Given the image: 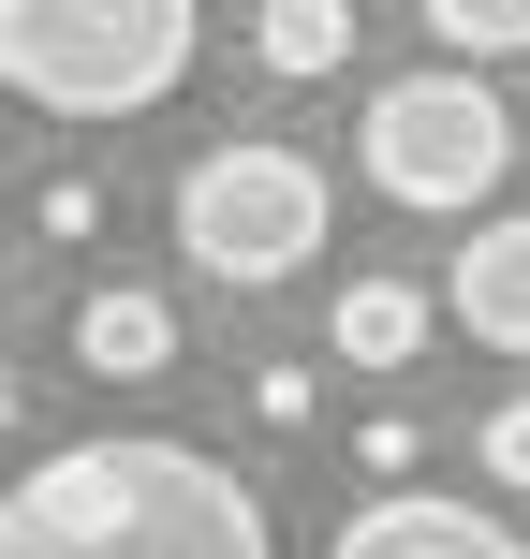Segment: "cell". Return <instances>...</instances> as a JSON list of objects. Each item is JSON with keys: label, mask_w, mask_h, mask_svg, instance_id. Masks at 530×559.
Instances as JSON below:
<instances>
[{"label": "cell", "mask_w": 530, "mask_h": 559, "mask_svg": "<svg viewBox=\"0 0 530 559\" xmlns=\"http://www.w3.org/2000/svg\"><path fill=\"white\" fill-rule=\"evenodd\" d=\"M0 559H280V545H266V501L207 442L104 427L0 486Z\"/></svg>", "instance_id": "1"}, {"label": "cell", "mask_w": 530, "mask_h": 559, "mask_svg": "<svg viewBox=\"0 0 530 559\" xmlns=\"http://www.w3.org/2000/svg\"><path fill=\"white\" fill-rule=\"evenodd\" d=\"M192 0H0V88L45 118H133L192 74Z\"/></svg>", "instance_id": "2"}, {"label": "cell", "mask_w": 530, "mask_h": 559, "mask_svg": "<svg viewBox=\"0 0 530 559\" xmlns=\"http://www.w3.org/2000/svg\"><path fill=\"white\" fill-rule=\"evenodd\" d=\"M325 222H339L325 163H309V147H280V133H222L192 177H177V265H207L222 295L295 280L309 251H325Z\"/></svg>", "instance_id": "3"}, {"label": "cell", "mask_w": 530, "mask_h": 559, "mask_svg": "<svg viewBox=\"0 0 530 559\" xmlns=\"http://www.w3.org/2000/svg\"><path fill=\"white\" fill-rule=\"evenodd\" d=\"M354 163H368V192H384V206L472 222V206L502 192V163H516V118H502V88H486V74H398V88H368Z\"/></svg>", "instance_id": "4"}, {"label": "cell", "mask_w": 530, "mask_h": 559, "mask_svg": "<svg viewBox=\"0 0 530 559\" xmlns=\"http://www.w3.org/2000/svg\"><path fill=\"white\" fill-rule=\"evenodd\" d=\"M325 559H530L486 501H443V486H384V501H354L339 515V545Z\"/></svg>", "instance_id": "5"}, {"label": "cell", "mask_w": 530, "mask_h": 559, "mask_svg": "<svg viewBox=\"0 0 530 559\" xmlns=\"http://www.w3.org/2000/svg\"><path fill=\"white\" fill-rule=\"evenodd\" d=\"M443 324H472L486 354H530V206L472 222V251L443 265Z\"/></svg>", "instance_id": "6"}, {"label": "cell", "mask_w": 530, "mask_h": 559, "mask_svg": "<svg viewBox=\"0 0 530 559\" xmlns=\"http://www.w3.org/2000/svg\"><path fill=\"white\" fill-rule=\"evenodd\" d=\"M427 324H443V295H413V280H384V265H354V280H339V309H325L339 368H413Z\"/></svg>", "instance_id": "7"}, {"label": "cell", "mask_w": 530, "mask_h": 559, "mask_svg": "<svg viewBox=\"0 0 530 559\" xmlns=\"http://www.w3.org/2000/svg\"><path fill=\"white\" fill-rule=\"evenodd\" d=\"M74 354L104 368V383H163V368H177V309L133 295V280H104V295L74 309Z\"/></svg>", "instance_id": "8"}, {"label": "cell", "mask_w": 530, "mask_h": 559, "mask_svg": "<svg viewBox=\"0 0 530 559\" xmlns=\"http://www.w3.org/2000/svg\"><path fill=\"white\" fill-rule=\"evenodd\" d=\"M251 59H266V74H339V59H354V15H339V0H266Z\"/></svg>", "instance_id": "9"}, {"label": "cell", "mask_w": 530, "mask_h": 559, "mask_svg": "<svg viewBox=\"0 0 530 559\" xmlns=\"http://www.w3.org/2000/svg\"><path fill=\"white\" fill-rule=\"evenodd\" d=\"M443 29V74H486V59H530V0H427Z\"/></svg>", "instance_id": "10"}, {"label": "cell", "mask_w": 530, "mask_h": 559, "mask_svg": "<svg viewBox=\"0 0 530 559\" xmlns=\"http://www.w3.org/2000/svg\"><path fill=\"white\" fill-rule=\"evenodd\" d=\"M472 456H486V486H516V501H530V397H502V413L472 427Z\"/></svg>", "instance_id": "11"}, {"label": "cell", "mask_w": 530, "mask_h": 559, "mask_svg": "<svg viewBox=\"0 0 530 559\" xmlns=\"http://www.w3.org/2000/svg\"><path fill=\"white\" fill-rule=\"evenodd\" d=\"M251 413L266 427H309V368H251Z\"/></svg>", "instance_id": "12"}, {"label": "cell", "mask_w": 530, "mask_h": 559, "mask_svg": "<svg viewBox=\"0 0 530 559\" xmlns=\"http://www.w3.org/2000/svg\"><path fill=\"white\" fill-rule=\"evenodd\" d=\"M15 397H30V383H15V354H0V427H15Z\"/></svg>", "instance_id": "13"}]
</instances>
